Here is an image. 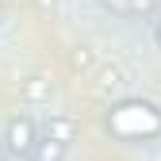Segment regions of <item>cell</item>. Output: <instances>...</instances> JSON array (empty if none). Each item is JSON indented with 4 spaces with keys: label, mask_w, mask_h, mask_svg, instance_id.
I'll use <instances>...</instances> for the list:
<instances>
[{
    "label": "cell",
    "mask_w": 161,
    "mask_h": 161,
    "mask_svg": "<svg viewBox=\"0 0 161 161\" xmlns=\"http://www.w3.org/2000/svg\"><path fill=\"white\" fill-rule=\"evenodd\" d=\"M108 127L123 138H150L161 134V111L150 104H123L108 115Z\"/></svg>",
    "instance_id": "obj_1"
},
{
    "label": "cell",
    "mask_w": 161,
    "mask_h": 161,
    "mask_svg": "<svg viewBox=\"0 0 161 161\" xmlns=\"http://www.w3.org/2000/svg\"><path fill=\"white\" fill-rule=\"evenodd\" d=\"M0 150H4V138H0Z\"/></svg>",
    "instance_id": "obj_9"
},
{
    "label": "cell",
    "mask_w": 161,
    "mask_h": 161,
    "mask_svg": "<svg viewBox=\"0 0 161 161\" xmlns=\"http://www.w3.org/2000/svg\"><path fill=\"white\" fill-rule=\"evenodd\" d=\"M65 142H54V138H38V150H35V161H65Z\"/></svg>",
    "instance_id": "obj_5"
},
{
    "label": "cell",
    "mask_w": 161,
    "mask_h": 161,
    "mask_svg": "<svg viewBox=\"0 0 161 161\" xmlns=\"http://www.w3.org/2000/svg\"><path fill=\"white\" fill-rule=\"evenodd\" d=\"M4 150L12 157H35L38 150V134H35V119L31 115H12L4 127Z\"/></svg>",
    "instance_id": "obj_2"
},
{
    "label": "cell",
    "mask_w": 161,
    "mask_h": 161,
    "mask_svg": "<svg viewBox=\"0 0 161 161\" xmlns=\"http://www.w3.org/2000/svg\"><path fill=\"white\" fill-rule=\"evenodd\" d=\"M42 138H54V142H65V146H69V138H73V123H69L65 115H50Z\"/></svg>",
    "instance_id": "obj_4"
},
{
    "label": "cell",
    "mask_w": 161,
    "mask_h": 161,
    "mask_svg": "<svg viewBox=\"0 0 161 161\" xmlns=\"http://www.w3.org/2000/svg\"><path fill=\"white\" fill-rule=\"evenodd\" d=\"M0 23H4V12H0Z\"/></svg>",
    "instance_id": "obj_8"
},
{
    "label": "cell",
    "mask_w": 161,
    "mask_h": 161,
    "mask_svg": "<svg viewBox=\"0 0 161 161\" xmlns=\"http://www.w3.org/2000/svg\"><path fill=\"white\" fill-rule=\"evenodd\" d=\"M96 4H104L115 15H157V0H96Z\"/></svg>",
    "instance_id": "obj_3"
},
{
    "label": "cell",
    "mask_w": 161,
    "mask_h": 161,
    "mask_svg": "<svg viewBox=\"0 0 161 161\" xmlns=\"http://www.w3.org/2000/svg\"><path fill=\"white\" fill-rule=\"evenodd\" d=\"M150 35H153V46L161 50V12H157V15L150 19Z\"/></svg>",
    "instance_id": "obj_7"
},
{
    "label": "cell",
    "mask_w": 161,
    "mask_h": 161,
    "mask_svg": "<svg viewBox=\"0 0 161 161\" xmlns=\"http://www.w3.org/2000/svg\"><path fill=\"white\" fill-rule=\"evenodd\" d=\"M27 100H50V85L42 77H31L27 80Z\"/></svg>",
    "instance_id": "obj_6"
}]
</instances>
